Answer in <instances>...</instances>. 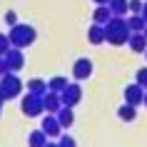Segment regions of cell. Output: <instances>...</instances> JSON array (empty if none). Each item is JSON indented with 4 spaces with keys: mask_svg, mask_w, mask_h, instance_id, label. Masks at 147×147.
<instances>
[{
    "mask_svg": "<svg viewBox=\"0 0 147 147\" xmlns=\"http://www.w3.org/2000/svg\"><path fill=\"white\" fill-rule=\"evenodd\" d=\"M142 100H145V87L137 85V82H132V85L125 87V102H130V105H142Z\"/></svg>",
    "mask_w": 147,
    "mask_h": 147,
    "instance_id": "9",
    "label": "cell"
},
{
    "mask_svg": "<svg viewBox=\"0 0 147 147\" xmlns=\"http://www.w3.org/2000/svg\"><path fill=\"white\" fill-rule=\"evenodd\" d=\"M5 72H8V65H5V57H3V55H0V78H3V75H5Z\"/></svg>",
    "mask_w": 147,
    "mask_h": 147,
    "instance_id": "26",
    "label": "cell"
},
{
    "mask_svg": "<svg viewBox=\"0 0 147 147\" xmlns=\"http://www.w3.org/2000/svg\"><path fill=\"white\" fill-rule=\"evenodd\" d=\"M65 87H67V78H62V75H55L47 80V90H53V92H62Z\"/></svg>",
    "mask_w": 147,
    "mask_h": 147,
    "instance_id": "19",
    "label": "cell"
},
{
    "mask_svg": "<svg viewBox=\"0 0 147 147\" xmlns=\"http://www.w3.org/2000/svg\"><path fill=\"white\" fill-rule=\"evenodd\" d=\"M92 3H97V5H107L110 0H92Z\"/></svg>",
    "mask_w": 147,
    "mask_h": 147,
    "instance_id": "28",
    "label": "cell"
},
{
    "mask_svg": "<svg viewBox=\"0 0 147 147\" xmlns=\"http://www.w3.org/2000/svg\"><path fill=\"white\" fill-rule=\"evenodd\" d=\"M42 102H45V112H50V115H57L60 107H62L60 92H53V90H47V92L42 95Z\"/></svg>",
    "mask_w": 147,
    "mask_h": 147,
    "instance_id": "10",
    "label": "cell"
},
{
    "mask_svg": "<svg viewBox=\"0 0 147 147\" xmlns=\"http://www.w3.org/2000/svg\"><path fill=\"white\" fill-rule=\"evenodd\" d=\"M60 100L65 107H75L80 100H82V87L78 85V82H67V87L60 92Z\"/></svg>",
    "mask_w": 147,
    "mask_h": 147,
    "instance_id": "5",
    "label": "cell"
},
{
    "mask_svg": "<svg viewBox=\"0 0 147 147\" xmlns=\"http://www.w3.org/2000/svg\"><path fill=\"white\" fill-rule=\"evenodd\" d=\"M87 40L92 42V45H102V42H107V32H105V25H90V30H87Z\"/></svg>",
    "mask_w": 147,
    "mask_h": 147,
    "instance_id": "11",
    "label": "cell"
},
{
    "mask_svg": "<svg viewBox=\"0 0 147 147\" xmlns=\"http://www.w3.org/2000/svg\"><path fill=\"white\" fill-rule=\"evenodd\" d=\"M142 55H145V57H147V50H145V53H142Z\"/></svg>",
    "mask_w": 147,
    "mask_h": 147,
    "instance_id": "33",
    "label": "cell"
},
{
    "mask_svg": "<svg viewBox=\"0 0 147 147\" xmlns=\"http://www.w3.org/2000/svg\"><path fill=\"white\" fill-rule=\"evenodd\" d=\"M8 50H10V38L5 32H0V55H5Z\"/></svg>",
    "mask_w": 147,
    "mask_h": 147,
    "instance_id": "24",
    "label": "cell"
},
{
    "mask_svg": "<svg viewBox=\"0 0 147 147\" xmlns=\"http://www.w3.org/2000/svg\"><path fill=\"white\" fill-rule=\"evenodd\" d=\"M72 78L75 80H90L92 78V60L90 57H80V60H75V65H72Z\"/></svg>",
    "mask_w": 147,
    "mask_h": 147,
    "instance_id": "8",
    "label": "cell"
},
{
    "mask_svg": "<svg viewBox=\"0 0 147 147\" xmlns=\"http://www.w3.org/2000/svg\"><path fill=\"white\" fill-rule=\"evenodd\" d=\"M20 112L25 117H40L45 112V102H42V95H35V92H25L20 97Z\"/></svg>",
    "mask_w": 147,
    "mask_h": 147,
    "instance_id": "4",
    "label": "cell"
},
{
    "mask_svg": "<svg viewBox=\"0 0 147 147\" xmlns=\"http://www.w3.org/2000/svg\"><path fill=\"white\" fill-rule=\"evenodd\" d=\"M45 147H60V145H57V142H47Z\"/></svg>",
    "mask_w": 147,
    "mask_h": 147,
    "instance_id": "29",
    "label": "cell"
},
{
    "mask_svg": "<svg viewBox=\"0 0 147 147\" xmlns=\"http://www.w3.org/2000/svg\"><path fill=\"white\" fill-rule=\"evenodd\" d=\"M127 25H130V30H132V32H142V30L147 28L145 18L140 15V13H137V15H127Z\"/></svg>",
    "mask_w": 147,
    "mask_h": 147,
    "instance_id": "18",
    "label": "cell"
},
{
    "mask_svg": "<svg viewBox=\"0 0 147 147\" xmlns=\"http://www.w3.org/2000/svg\"><path fill=\"white\" fill-rule=\"evenodd\" d=\"M107 5H110V10H112V15H127V13H130L127 0H110Z\"/></svg>",
    "mask_w": 147,
    "mask_h": 147,
    "instance_id": "20",
    "label": "cell"
},
{
    "mask_svg": "<svg viewBox=\"0 0 147 147\" xmlns=\"http://www.w3.org/2000/svg\"><path fill=\"white\" fill-rule=\"evenodd\" d=\"M28 92H35V95H45L47 92V82L40 78H32L28 80Z\"/></svg>",
    "mask_w": 147,
    "mask_h": 147,
    "instance_id": "17",
    "label": "cell"
},
{
    "mask_svg": "<svg viewBox=\"0 0 147 147\" xmlns=\"http://www.w3.org/2000/svg\"><path fill=\"white\" fill-rule=\"evenodd\" d=\"M23 87L25 82L20 78H18V72H5L3 78H0V97L8 102V100H15V97H20L23 95Z\"/></svg>",
    "mask_w": 147,
    "mask_h": 147,
    "instance_id": "3",
    "label": "cell"
},
{
    "mask_svg": "<svg viewBox=\"0 0 147 147\" xmlns=\"http://www.w3.org/2000/svg\"><path fill=\"white\" fill-rule=\"evenodd\" d=\"M142 105H147V90H145V100H142Z\"/></svg>",
    "mask_w": 147,
    "mask_h": 147,
    "instance_id": "31",
    "label": "cell"
},
{
    "mask_svg": "<svg viewBox=\"0 0 147 147\" xmlns=\"http://www.w3.org/2000/svg\"><path fill=\"white\" fill-rule=\"evenodd\" d=\"M105 32H107V42L115 47H122L127 45V40H130L132 30L130 25H127V15H112L105 23Z\"/></svg>",
    "mask_w": 147,
    "mask_h": 147,
    "instance_id": "1",
    "label": "cell"
},
{
    "mask_svg": "<svg viewBox=\"0 0 147 147\" xmlns=\"http://www.w3.org/2000/svg\"><path fill=\"white\" fill-rule=\"evenodd\" d=\"M117 117H120L122 122H135V117H137V107L130 105V102H125V105H120V110H117Z\"/></svg>",
    "mask_w": 147,
    "mask_h": 147,
    "instance_id": "13",
    "label": "cell"
},
{
    "mask_svg": "<svg viewBox=\"0 0 147 147\" xmlns=\"http://www.w3.org/2000/svg\"><path fill=\"white\" fill-rule=\"evenodd\" d=\"M3 102H5V100H3V97H0V115H3Z\"/></svg>",
    "mask_w": 147,
    "mask_h": 147,
    "instance_id": "30",
    "label": "cell"
},
{
    "mask_svg": "<svg viewBox=\"0 0 147 147\" xmlns=\"http://www.w3.org/2000/svg\"><path fill=\"white\" fill-rule=\"evenodd\" d=\"M57 145L60 147H78V142H75V137H70V135H60L57 137Z\"/></svg>",
    "mask_w": 147,
    "mask_h": 147,
    "instance_id": "22",
    "label": "cell"
},
{
    "mask_svg": "<svg viewBox=\"0 0 147 147\" xmlns=\"http://www.w3.org/2000/svg\"><path fill=\"white\" fill-rule=\"evenodd\" d=\"M57 120H60L62 130H65V127H70V125H75V112H72V107H65V105H62L60 112H57Z\"/></svg>",
    "mask_w": 147,
    "mask_h": 147,
    "instance_id": "15",
    "label": "cell"
},
{
    "mask_svg": "<svg viewBox=\"0 0 147 147\" xmlns=\"http://www.w3.org/2000/svg\"><path fill=\"white\" fill-rule=\"evenodd\" d=\"M3 57H5V65H8L10 72H20L23 65H25V55H23L20 47H13V45H10V50L3 55Z\"/></svg>",
    "mask_w": 147,
    "mask_h": 147,
    "instance_id": "6",
    "label": "cell"
},
{
    "mask_svg": "<svg viewBox=\"0 0 147 147\" xmlns=\"http://www.w3.org/2000/svg\"><path fill=\"white\" fill-rule=\"evenodd\" d=\"M142 35H145V38H147V28H145V30H142Z\"/></svg>",
    "mask_w": 147,
    "mask_h": 147,
    "instance_id": "32",
    "label": "cell"
},
{
    "mask_svg": "<svg viewBox=\"0 0 147 147\" xmlns=\"http://www.w3.org/2000/svg\"><path fill=\"white\" fill-rule=\"evenodd\" d=\"M110 18H112V10H110V5H97V8H95V13H92V20H95L97 25H105Z\"/></svg>",
    "mask_w": 147,
    "mask_h": 147,
    "instance_id": "14",
    "label": "cell"
},
{
    "mask_svg": "<svg viewBox=\"0 0 147 147\" xmlns=\"http://www.w3.org/2000/svg\"><path fill=\"white\" fill-rule=\"evenodd\" d=\"M5 23H8L10 28H13V25L18 23V15H15V10H8V13H5Z\"/></svg>",
    "mask_w": 147,
    "mask_h": 147,
    "instance_id": "25",
    "label": "cell"
},
{
    "mask_svg": "<svg viewBox=\"0 0 147 147\" xmlns=\"http://www.w3.org/2000/svg\"><path fill=\"white\" fill-rule=\"evenodd\" d=\"M135 82H137V85H142L147 90V67H140L137 70V75H135Z\"/></svg>",
    "mask_w": 147,
    "mask_h": 147,
    "instance_id": "23",
    "label": "cell"
},
{
    "mask_svg": "<svg viewBox=\"0 0 147 147\" xmlns=\"http://www.w3.org/2000/svg\"><path fill=\"white\" fill-rule=\"evenodd\" d=\"M47 140H50V137H47L42 130H32L30 137H28V145H30V147H45Z\"/></svg>",
    "mask_w": 147,
    "mask_h": 147,
    "instance_id": "16",
    "label": "cell"
},
{
    "mask_svg": "<svg viewBox=\"0 0 147 147\" xmlns=\"http://www.w3.org/2000/svg\"><path fill=\"white\" fill-rule=\"evenodd\" d=\"M127 45H130L132 53H140V55H142V53L147 50V38L142 35V32H132L130 40H127Z\"/></svg>",
    "mask_w": 147,
    "mask_h": 147,
    "instance_id": "12",
    "label": "cell"
},
{
    "mask_svg": "<svg viewBox=\"0 0 147 147\" xmlns=\"http://www.w3.org/2000/svg\"><path fill=\"white\" fill-rule=\"evenodd\" d=\"M40 130L45 132L50 140L60 137V135H62V125H60V120H57V115H50V112H47V115L42 117V125H40Z\"/></svg>",
    "mask_w": 147,
    "mask_h": 147,
    "instance_id": "7",
    "label": "cell"
},
{
    "mask_svg": "<svg viewBox=\"0 0 147 147\" xmlns=\"http://www.w3.org/2000/svg\"><path fill=\"white\" fill-rule=\"evenodd\" d=\"M142 5H145V0H127L130 15H137V13H142Z\"/></svg>",
    "mask_w": 147,
    "mask_h": 147,
    "instance_id": "21",
    "label": "cell"
},
{
    "mask_svg": "<svg viewBox=\"0 0 147 147\" xmlns=\"http://www.w3.org/2000/svg\"><path fill=\"white\" fill-rule=\"evenodd\" d=\"M140 15L145 18V23H147V0H145V5H142V13H140Z\"/></svg>",
    "mask_w": 147,
    "mask_h": 147,
    "instance_id": "27",
    "label": "cell"
},
{
    "mask_svg": "<svg viewBox=\"0 0 147 147\" xmlns=\"http://www.w3.org/2000/svg\"><path fill=\"white\" fill-rule=\"evenodd\" d=\"M8 38H10V45L13 47L25 50V47H30L32 42L38 40V30H35L32 25H28V23H15L13 28H10Z\"/></svg>",
    "mask_w": 147,
    "mask_h": 147,
    "instance_id": "2",
    "label": "cell"
}]
</instances>
